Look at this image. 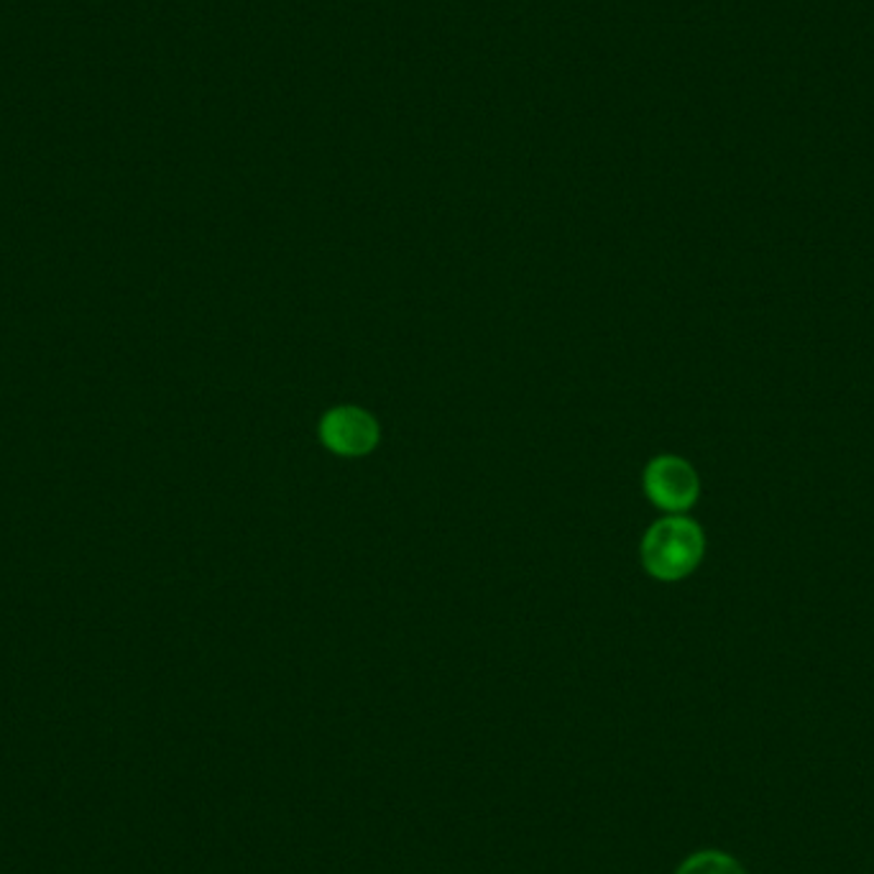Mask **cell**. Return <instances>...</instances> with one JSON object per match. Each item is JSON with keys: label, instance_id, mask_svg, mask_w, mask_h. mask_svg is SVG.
I'll return each instance as SVG.
<instances>
[{"label": "cell", "instance_id": "cell-1", "mask_svg": "<svg viewBox=\"0 0 874 874\" xmlns=\"http://www.w3.org/2000/svg\"><path fill=\"white\" fill-rule=\"evenodd\" d=\"M706 552L703 529L683 514L654 522L642 540V565L658 580H683L698 567Z\"/></svg>", "mask_w": 874, "mask_h": 874}, {"label": "cell", "instance_id": "cell-2", "mask_svg": "<svg viewBox=\"0 0 874 874\" xmlns=\"http://www.w3.org/2000/svg\"><path fill=\"white\" fill-rule=\"evenodd\" d=\"M378 422L361 407L344 404L325 412L320 420V440L330 453L340 458H363L378 446Z\"/></svg>", "mask_w": 874, "mask_h": 874}, {"label": "cell", "instance_id": "cell-3", "mask_svg": "<svg viewBox=\"0 0 874 874\" xmlns=\"http://www.w3.org/2000/svg\"><path fill=\"white\" fill-rule=\"evenodd\" d=\"M642 484L652 504L673 514L686 512L698 499V473L677 455L652 458L645 469Z\"/></svg>", "mask_w": 874, "mask_h": 874}, {"label": "cell", "instance_id": "cell-4", "mask_svg": "<svg viewBox=\"0 0 874 874\" xmlns=\"http://www.w3.org/2000/svg\"><path fill=\"white\" fill-rule=\"evenodd\" d=\"M677 874H745V870L732 857L709 851V854L690 857Z\"/></svg>", "mask_w": 874, "mask_h": 874}]
</instances>
